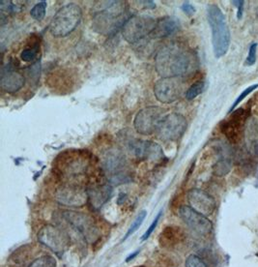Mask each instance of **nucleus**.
Wrapping results in <instances>:
<instances>
[{
    "label": "nucleus",
    "mask_w": 258,
    "mask_h": 267,
    "mask_svg": "<svg viewBox=\"0 0 258 267\" xmlns=\"http://www.w3.org/2000/svg\"><path fill=\"white\" fill-rule=\"evenodd\" d=\"M156 71L161 78H183L198 67L197 56L179 43L162 47L155 57Z\"/></svg>",
    "instance_id": "obj_1"
},
{
    "label": "nucleus",
    "mask_w": 258,
    "mask_h": 267,
    "mask_svg": "<svg viewBox=\"0 0 258 267\" xmlns=\"http://www.w3.org/2000/svg\"><path fill=\"white\" fill-rule=\"evenodd\" d=\"M129 18L125 1H102L93 11V29L102 35H111L123 28Z\"/></svg>",
    "instance_id": "obj_2"
},
{
    "label": "nucleus",
    "mask_w": 258,
    "mask_h": 267,
    "mask_svg": "<svg viewBox=\"0 0 258 267\" xmlns=\"http://www.w3.org/2000/svg\"><path fill=\"white\" fill-rule=\"evenodd\" d=\"M208 23L212 31V44L216 58L225 55L230 46V31L222 10L215 4L207 7Z\"/></svg>",
    "instance_id": "obj_3"
},
{
    "label": "nucleus",
    "mask_w": 258,
    "mask_h": 267,
    "mask_svg": "<svg viewBox=\"0 0 258 267\" xmlns=\"http://www.w3.org/2000/svg\"><path fill=\"white\" fill-rule=\"evenodd\" d=\"M82 11L75 3H69L56 12L50 24V32L54 37H66L80 25Z\"/></svg>",
    "instance_id": "obj_4"
},
{
    "label": "nucleus",
    "mask_w": 258,
    "mask_h": 267,
    "mask_svg": "<svg viewBox=\"0 0 258 267\" xmlns=\"http://www.w3.org/2000/svg\"><path fill=\"white\" fill-rule=\"evenodd\" d=\"M167 109L157 106H150L140 109L134 117L135 131L143 136L157 133L163 118L168 116Z\"/></svg>",
    "instance_id": "obj_5"
},
{
    "label": "nucleus",
    "mask_w": 258,
    "mask_h": 267,
    "mask_svg": "<svg viewBox=\"0 0 258 267\" xmlns=\"http://www.w3.org/2000/svg\"><path fill=\"white\" fill-rule=\"evenodd\" d=\"M157 19L150 16H135L130 18L122 28V35L130 44H135L150 35L156 27Z\"/></svg>",
    "instance_id": "obj_6"
},
{
    "label": "nucleus",
    "mask_w": 258,
    "mask_h": 267,
    "mask_svg": "<svg viewBox=\"0 0 258 267\" xmlns=\"http://www.w3.org/2000/svg\"><path fill=\"white\" fill-rule=\"evenodd\" d=\"M38 241L56 255H62L70 244L69 236L60 228L54 225H45L37 234Z\"/></svg>",
    "instance_id": "obj_7"
},
{
    "label": "nucleus",
    "mask_w": 258,
    "mask_h": 267,
    "mask_svg": "<svg viewBox=\"0 0 258 267\" xmlns=\"http://www.w3.org/2000/svg\"><path fill=\"white\" fill-rule=\"evenodd\" d=\"M58 160V169L66 176L80 175L86 171L90 164L89 155L87 152L68 150L60 155Z\"/></svg>",
    "instance_id": "obj_8"
},
{
    "label": "nucleus",
    "mask_w": 258,
    "mask_h": 267,
    "mask_svg": "<svg viewBox=\"0 0 258 267\" xmlns=\"http://www.w3.org/2000/svg\"><path fill=\"white\" fill-rule=\"evenodd\" d=\"M187 126L185 116L180 114H170L163 118L156 134L163 142H174L184 135Z\"/></svg>",
    "instance_id": "obj_9"
},
{
    "label": "nucleus",
    "mask_w": 258,
    "mask_h": 267,
    "mask_svg": "<svg viewBox=\"0 0 258 267\" xmlns=\"http://www.w3.org/2000/svg\"><path fill=\"white\" fill-rule=\"evenodd\" d=\"M103 167L107 175H109V180L113 184H121L128 181L130 178L125 173V169L127 167V162L123 153L117 149H111L107 152L104 156Z\"/></svg>",
    "instance_id": "obj_10"
},
{
    "label": "nucleus",
    "mask_w": 258,
    "mask_h": 267,
    "mask_svg": "<svg viewBox=\"0 0 258 267\" xmlns=\"http://www.w3.org/2000/svg\"><path fill=\"white\" fill-rule=\"evenodd\" d=\"M63 216L66 221L80 232L87 242L93 243L98 239L97 227L89 215L76 211H66L63 213Z\"/></svg>",
    "instance_id": "obj_11"
},
{
    "label": "nucleus",
    "mask_w": 258,
    "mask_h": 267,
    "mask_svg": "<svg viewBox=\"0 0 258 267\" xmlns=\"http://www.w3.org/2000/svg\"><path fill=\"white\" fill-rule=\"evenodd\" d=\"M183 93L181 78H161L154 86V94L161 104H170L177 101Z\"/></svg>",
    "instance_id": "obj_12"
},
{
    "label": "nucleus",
    "mask_w": 258,
    "mask_h": 267,
    "mask_svg": "<svg viewBox=\"0 0 258 267\" xmlns=\"http://www.w3.org/2000/svg\"><path fill=\"white\" fill-rule=\"evenodd\" d=\"M179 215L191 230L200 235H207L213 230L212 222L206 216L198 213L189 205L181 206Z\"/></svg>",
    "instance_id": "obj_13"
},
{
    "label": "nucleus",
    "mask_w": 258,
    "mask_h": 267,
    "mask_svg": "<svg viewBox=\"0 0 258 267\" xmlns=\"http://www.w3.org/2000/svg\"><path fill=\"white\" fill-rule=\"evenodd\" d=\"M55 199L65 206L82 207L88 202L87 190L77 185H63L57 189Z\"/></svg>",
    "instance_id": "obj_14"
},
{
    "label": "nucleus",
    "mask_w": 258,
    "mask_h": 267,
    "mask_svg": "<svg viewBox=\"0 0 258 267\" xmlns=\"http://www.w3.org/2000/svg\"><path fill=\"white\" fill-rule=\"evenodd\" d=\"M187 196L189 206L206 217L213 214L216 209V202L213 196L201 189L190 190Z\"/></svg>",
    "instance_id": "obj_15"
},
{
    "label": "nucleus",
    "mask_w": 258,
    "mask_h": 267,
    "mask_svg": "<svg viewBox=\"0 0 258 267\" xmlns=\"http://www.w3.org/2000/svg\"><path fill=\"white\" fill-rule=\"evenodd\" d=\"M130 151L134 154L137 159H160L162 157V149L158 143L150 141L133 140L128 143Z\"/></svg>",
    "instance_id": "obj_16"
},
{
    "label": "nucleus",
    "mask_w": 258,
    "mask_h": 267,
    "mask_svg": "<svg viewBox=\"0 0 258 267\" xmlns=\"http://www.w3.org/2000/svg\"><path fill=\"white\" fill-rule=\"evenodd\" d=\"M26 83V78L19 72L16 71L14 66L8 63L7 66H4L1 72L0 85L7 93L18 92L19 89L22 88Z\"/></svg>",
    "instance_id": "obj_17"
},
{
    "label": "nucleus",
    "mask_w": 258,
    "mask_h": 267,
    "mask_svg": "<svg viewBox=\"0 0 258 267\" xmlns=\"http://www.w3.org/2000/svg\"><path fill=\"white\" fill-rule=\"evenodd\" d=\"M181 24L178 18L174 17H165L157 19L156 27L150 36L153 39H161L175 34L180 30Z\"/></svg>",
    "instance_id": "obj_18"
},
{
    "label": "nucleus",
    "mask_w": 258,
    "mask_h": 267,
    "mask_svg": "<svg viewBox=\"0 0 258 267\" xmlns=\"http://www.w3.org/2000/svg\"><path fill=\"white\" fill-rule=\"evenodd\" d=\"M112 194V189L109 184L94 185L87 189L88 202L94 209H99L107 203Z\"/></svg>",
    "instance_id": "obj_19"
},
{
    "label": "nucleus",
    "mask_w": 258,
    "mask_h": 267,
    "mask_svg": "<svg viewBox=\"0 0 258 267\" xmlns=\"http://www.w3.org/2000/svg\"><path fill=\"white\" fill-rule=\"evenodd\" d=\"M247 119V115L245 109L240 108L237 109L236 112H234L231 118L225 122L222 127L223 134L229 139V140H237L240 134L241 128L242 125L244 123V121Z\"/></svg>",
    "instance_id": "obj_20"
},
{
    "label": "nucleus",
    "mask_w": 258,
    "mask_h": 267,
    "mask_svg": "<svg viewBox=\"0 0 258 267\" xmlns=\"http://www.w3.org/2000/svg\"><path fill=\"white\" fill-rule=\"evenodd\" d=\"M246 143L249 151L258 155V119L250 118L245 131Z\"/></svg>",
    "instance_id": "obj_21"
},
{
    "label": "nucleus",
    "mask_w": 258,
    "mask_h": 267,
    "mask_svg": "<svg viewBox=\"0 0 258 267\" xmlns=\"http://www.w3.org/2000/svg\"><path fill=\"white\" fill-rule=\"evenodd\" d=\"M232 163L228 158H222L218 161L213 167V173L217 176H224L230 172Z\"/></svg>",
    "instance_id": "obj_22"
},
{
    "label": "nucleus",
    "mask_w": 258,
    "mask_h": 267,
    "mask_svg": "<svg viewBox=\"0 0 258 267\" xmlns=\"http://www.w3.org/2000/svg\"><path fill=\"white\" fill-rule=\"evenodd\" d=\"M39 50H40V44L38 41H36L35 43H33L32 44H29L20 53L21 60L25 62L33 61L35 59L36 56L38 55Z\"/></svg>",
    "instance_id": "obj_23"
},
{
    "label": "nucleus",
    "mask_w": 258,
    "mask_h": 267,
    "mask_svg": "<svg viewBox=\"0 0 258 267\" xmlns=\"http://www.w3.org/2000/svg\"><path fill=\"white\" fill-rule=\"evenodd\" d=\"M57 262L53 256L45 255L34 259L28 267H56Z\"/></svg>",
    "instance_id": "obj_24"
},
{
    "label": "nucleus",
    "mask_w": 258,
    "mask_h": 267,
    "mask_svg": "<svg viewBox=\"0 0 258 267\" xmlns=\"http://www.w3.org/2000/svg\"><path fill=\"white\" fill-rule=\"evenodd\" d=\"M205 82L203 80H198L195 82L193 85L190 86V88L187 89L185 96L187 100H194L196 99L198 95H200L203 90H204Z\"/></svg>",
    "instance_id": "obj_25"
},
{
    "label": "nucleus",
    "mask_w": 258,
    "mask_h": 267,
    "mask_svg": "<svg viewBox=\"0 0 258 267\" xmlns=\"http://www.w3.org/2000/svg\"><path fill=\"white\" fill-rule=\"evenodd\" d=\"M45 11H46V1H41V2L37 3L35 6L31 9L30 15L35 20L41 21L45 18Z\"/></svg>",
    "instance_id": "obj_26"
},
{
    "label": "nucleus",
    "mask_w": 258,
    "mask_h": 267,
    "mask_svg": "<svg viewBox=\"0 0 258 267\" xmlns=\"http://www.w3.org/2000/svg\"><path fill=\"white\" fill-rule=\"evenodd\" d=\"M146 216H147V212H146V210H143L140 213L138 214L137 216H136V218L134 219V222L133 224L131 225V227H130V229L128 230V232L126 233V235H125L124 240L125 239H127L128 237H130L133 233L136 232L138 229H139V227L143 225V221L145 220V218H146Z\"/></svg>",
    "instance_id": "obj_27"
},
{
    "label": "nucleus",
    "mask_w": 258,
    "mask_h": 267,
    "mask_svg": "<svg viewBox=\"0 0 258 267\" xmlns=\"http://www.w3.org/2000/svg\"><path fill=\"white\" fill-rule=\"evenodd\" d=\"M186 267H208L207 263L200 257L196 255H191L187 257L185 262Z\"/></svg>",
    "instance_id": "obj_28"
},
{
    "label": "nucleus",
    "mask_w": 258,
    "mask_h": 267,
    "mask_svg": "<svg viewBox=\"0 0 258 267\" xmlns=\"http://www.w3.org/2000/svg\"><path fill=\"white\" fill-rule=\"evenodd\" d=\"M258 88V84H253V85H251V86H249L248 88L245 89L242 93H241L240 95H239V97L236 99V101L233 103V105H232L231 107H230V109H229V113H232L233 112V109L235 108V107H237L239 104H240L241 102L244 100V99L246 98L249 94H250L251 92H253L255 89Z\"/></svg>",
    "instance_id": "obj_29"
},
{
    "label": "nucleus",
    "mask_w": 258,
    "mask_h": 267,
    "mask_svg": "<svg viewBox=\"0 0 258 267\" xmlns=\"http://www.w3.org/2000/svg\"><path fill=\"white\" fill-rule=\"evenodd\" d=\"M256 51H257V44L253 43L250 44L249 50V54L246 60V64L248 66H252L256 62Z\"/></svg>",
    "instance_id": "obj_30"
},
{
    "label": "nucleus",
    "mask_w": 258,
    "mask_h": 267,
    "mask_svg": "<svg viewBox=\"0 0 258 267\" xmlns=\"http://www.w3.org/2000/svg\"><path fill=\"white\" fill-rule=\"evenodd\" d=\"M161 214H162V211L159 212L158 215L156 216V218L154 219V221H153V222H152L151 225H150V227L147 229V231H146L145 233L143 234V237H142V240H146V239H148V238L150 237V235H151L152 233H153V232H154V230H155V229L157 228V226H158V222H159V220H160Z\"/></svg>",
    "instance_id": "obj_31"
},
{
    "label": "nucleus",
    "mask_w": 258,
    "mask_h": 267,
    "mask_svg": "<svg viewBox=\"0 0 258 267\" xmlns=\"http://www.w3.org/2000/svg\"><path fill=\"white\" fill-rule=\"evenodd\" d=\"M181 9L187 16H193L196 13V8L190 2H184L181 6Z\"/></svg>",
    "instance_id": "obj_32"
},
{
    "label": "nucleus",
    "mask_w": 258,
    "mask_h": 267,
    "mask_svg": "<svg viewBox=\"0 0 258 267\" xmlns=\"http://www.w3.org/2000/svg\"><path fill=\"white\" fill-rule=\"evenodd\" d=\"M234 6L238 7V13H237V18L238 19H241L243 17V10H244V0H238V1H232Z\"/></svg>",
    "instance_id": "obj_33"
},
{
    "label": "nucleus",
    "mask_w": 258,
    "mask_h": 267,
    "mask_svg": "<svg viewBox=\"0 0 258 267\" xmlns=\"http://www.w3.org/2000/svg\"><path fill=\"white\" fill-rule=\"evenodd\" d=\"M138 254H139V251H135L133 255H130V256L127 258L126 261H127V262L131 261V260H132V259H134V258H135V257H136Z\"/></svg>",
    "instance_id": "obj_34"
}]
</instances>
